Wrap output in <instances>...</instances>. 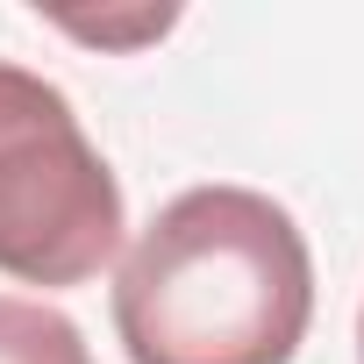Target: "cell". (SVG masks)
I'll list each match as a JSON object with an SVG mask.
<instances>
[{"label":"cell","mask_w":364,"mask_h":364,"mask_svg":"<svg viewBox=\"0 0 364 364\" xmlns=\"http://www.w3.org/2000/svg\"><path fill=\"white\" fill-rule=\"evenodd\" d=\"M357 364H364V314H357Z\"/></svg>","instance_id":"obj_5"},{"label":"cell","mask_w":364,"mask_h":364,"mask_svg":"<svg viewBox=\"0 0 364 364\" xmlns=\"http://www.w3.org/2000/svg\"><path fill=\"white\" fill-rule=\"evenodd\" d=\"M0 364H93V350L58 307L0 293Z\"/></svg>","instance_id":"obj_3"},{"label":"cell","mask_w":364,"mask_h":364,"mask_svg":"<svg viewBox=\"0 0 364 364\" xmlns=\"http://www.w3.org/2000/svg\"><path fill=\"white\" fill-rule=\"evenodd\" d=\"M122 186L72 100L0 65V272L22 286H86L122 257Z\"/></svg>","instance_id":"obj_2"},{"label":"cell","mask_w":364,"mask_h":364,"mask_svg":"<svg viewBox=\"0 0 364 364\" xmlns=\"http://www.w3.org/2000/svg\"><path fill=\"white\" fill-rule=\"evenodd\" d=\"M72 36H86V43H129V36H164L171 29V8H157V15H136V22H65Z\"/></svg>","instance_id":"obj_4"},{"label":"cell","mask_w":364,"mask_h":364,"mask_svg":"<svg viewBox=\"0 0 364 364\" xmlns=\"http://www.w3.org/2000/svg\"><path fill=\"white\" fill-rule=\"evenodd\" d=\"M307 321V236L250 186L164 200L114 272V336L129 364H293Z\"/></svg>","instance_id":"obj_1"}]
</instances>
